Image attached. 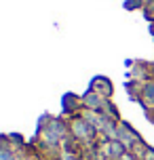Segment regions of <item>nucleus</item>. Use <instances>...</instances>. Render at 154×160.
I'll use <instances>...</instances> for the list:
<instances>
[{
    "label": "nucleus",
    "instance_id": "4",
    "mask_svg": "<svg viewBox=\"0 0 154 160\" xmlns=\"http://www.w3.org/2000/svg\"><path fill=\"white\" fill-rule=\"evenodd\" d=\"M118 160H135V158H133V156H131L129 152H125V154H122V156H121Z\"/></svg>",
    "mask_w": 154,
    "mask_h": 160
},
{
    "label": "nucleus",
    "instance_id": "3",
    "mask_svg": "<svg viewBox=\"0 0 154 160\" xmlns=\"http://www.w3.org/2000/svg\"><path fill=\"white\" fill-rule=\"evenodd\" d=\"M141 160H154V150H152V148H148V150H146V154L141 156Z\"/></svg>",
    "mask_w": 154,
    "mask_h": 160
},
{
    "label": "nucleus",
    "instance_id": "2",
    "mask_svg": "<svg viewBox=\"0 0 154 160\" xmlns=\"http://www.w3.org/2000/svg\"><path fill=\"white\" fill-rule=\"evenodd\" d=\"M141 99H144L148 105H154V82L144 84V88H141Z\"/></svg>",
    "mask_w": 154,
    "mask_h": 160
},
{
    "label": "nucleus",
    "instance_id": "1",
    "mask_svg": "<svg viewBox=\"0 0 154 160\" xmlns=\"http://www.w3.org/2000/svg\"><path fill=\"white\" fill-rule=\"evenodd\" d=\"M105 150H108V154L112 156V158H121L122 154L127 152V148L118 141V139H114V141H110V143L105 145Z\"/></svg>",
    "mask_w": 154,
    "mask_h": 160
}]
</instances>
